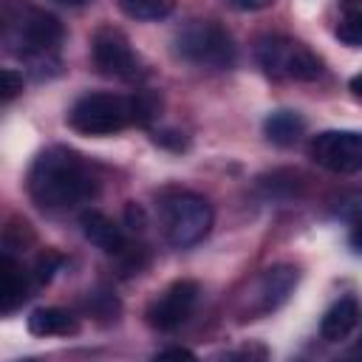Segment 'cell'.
Wrapping results in <instances>:
<instances>
[{"instance_id":"6da1fadb","label":"cell","mask_w":362,"mask_h":362,"mask_svg":"<svg viewBox=\"0 0 362 362\" xmlns=\"http://www.w3.org/2000/svg\"><path fill=\"white\" fill-rule=\"evenodd\" d=\"M99 192L96 170L68 147L42 150L28 170V195L45 212H62Z\"/></svg>"},{"instance_id":"7a4b0ae2","label":"cell","mask_w":362,"mask_h":362,"mask_svg":"<svg viewBox=\"0 0 362 362\" xmlns=\"http://www.w3.org/2000/svg\"><path fill=\"white\" fill-rule=\"evenodd\" d=\"M62 23L40 8H25L20 23L8 28V45L20 54L28 68L42 76L45 68H59V42H62Z\"/></svg>"},{"instance_id":"3957f363","label":"cell","mask_w":362,"mask_h":362,"mask_svg":"<svg viewBox=\"0 0 362 362\" xmlns=\"http://www.w3.org/2000/svg\"><path fill=\"white\" fill-rule=\"evenodd\" d=\"M158 218L167 243L175 249H187L209 235L215 215L204 195L189 189H170L158 201Z\"/></svg>"},{"instance_id":"277c9868","label":"cell","mask_w":362,"mask_h":362,"mask_svg":"<svg viewBox=\"0 0 362 362\" xmlns=\"http://www.w3.org/2000/svg\"><path fill=\"white\" fill-rule=\"evenodd\" d=\"M255 57L260 68L274 79H294V82H314L322 74V59L300 40L272 34L260 37L255 45Z\"/></svg>"},{"instance_id":"5b68a950","label":"cell","mask_w":362,"mask_h":362,"mask_svg":"<svg viewBox=\"0 0 362 362\" xmlns=\"http://www.w3.org/2000/svg\"><path fill=\"white\" fill-rule=\"evenodd\" d=\"M68 124L82 136H113L133 122L130 96L119 93H85L68 110Z\"/></svg>"},{"instance_id":"8992f818","label":"cell","mask_w":362,"mask_h":362,"mask_svg":"<svg viewBox=\"0 0 362 362\" xmlns=\"http://www.w3.org/2000/svg\"><path fill=\"white\" fill-rule=\"evenodd\" d=\"M175 54L192 65L204 68H232L235 42L229 31L212 20H192L175 37Z\"/></svg>"},{"instance_id":"52a82bcc","label":"cell","mask_w":362,"mask_h":362,"mask_svg":"<svg viewBox=\"0 0 362 362\" xmlns=\"http://www.w3.org/2000/svg\"><path fill=\"white\" fill-rule=\"evenodd\" d=\"M90 54H93V65L105 76L124 79V82H139L147 74L139 54L130 45V40L124 37V31H119L113 25L96 28V34L90 40Z\"/></svg>"},{"instance_id":"ba28073f","label":"cell","mask_w":362,"mask_h":362,"mask_svg":"<svg viewBox=\"0 0 362 362\" xmlns=\"http://www.w3.org/2000/svg\"><path fill=\"white\" fill-rule=\"evenodd\" d=\"M308 156L317 167L328 173H356L362 170V133L356 130H322L311 139Z\"/></svg>"},{"instance_id":"9c48e42d","label":"cell","mask_w":362,"mask_h":362,"mask_svg":"<svg viewBox=\"0 0 362 362\" xmlns=\"http://www.w3.org/2000/svg\"><path fill=\"white\" fill-rule=\"evenodd\" d=\"M201 286L195 280H175L147 308V322L156 331H175L195 308Z\"/></svg>"},{"instance_id":"30bf717a","label":"cell","mask_w":362,"mask_h":362,"mask_svg":"<svg viewBox=\"0 0 362 362\" xmlns=\"http://www.w3.org/2000/svg\"><path fill=\"white\" fill-rule=\"evenodd\" d=\"M297 280H300L297 266H288V263L269 266V269L263 272V277L257 280V288H255V311H257V314L277 311V308L294 294Z\"/></svg>"},{"instance_id":"8fae6325","label":"cell","mask_w":362,"mask_h":362,"mask_svg":"<svg viewBox=\"0 0 362 362\" xmlns=\"http://www.w3.org/2000/svg\"><path fill=\"white\" fill-rule=\"evenodd\" d=\"M79 223H82V235H85L93 246H99L102 252H107V255H122V252L127 249V238H124L122 226H119L116 221H110L105 212H99V209H85V212L79 215Z\"/></svg>"},{"instance_id":"7c38bea8","label":"cell","mask_w":362,"mask_h":362,"mask_svg":"<svg viewBox=\"0 0 362 362\" xmlns=\"http://www.w3.org/2000/svg\"><path fill=\"white\" fill-rule=\"evenodd\" d=\"M31 283L37 286L34 274L25 272L11 257V252H3V260H0V303H3V314H11L31 294Z\"/></svg>"},{"instance_id":"4fadbf2b","label":"cell","mask_w":362,"mask_h":362,"mask_svg":"<svg viewBox=\"0 0 362 362\" xmlns=\"http://www.w3.org/2000/svg\"><path fill=\"white\" fill-rule=\"evenodd\" d=\"M359 322V303L354 297H339L325 314H322V322H320V334L325 342H339L345 339Z\"/></svg>"},{"instance_id":"5bb4252c","label":"cell","mask_w":362,"mask_h":362,"mask_svg":"<svg viewBox=\"0 0 362 362\" xmlns=\"http://www.w3.org/2000/svg\"><path fill=\"white\" fill-rule=\"evenodd\" d=\"M76 328H79L76 317L68 314L65 308H57V305L37 308L28 317V331L34 337H68V334H76Z\"/></svg>"},{"instance_id":"9a60e30c","label":"cell","mask_w":362,"mask_h":362,"mask_svg":"<svg viewBox=\"0 0 362 362\" xmlns=\"http://www.w3.org/2000/svg\"><path fill=\"white\" fill-rule=\"evenodd\" d=\"M263 133H266L269 141H274L280 147H288L305 133V119L297 110H274V113L266 116Z\"/></svg>"},{"instance_id":"2e32d148","label":"cell","mask_w":362,"mask_h":362,"mask_svg":"<svg viewBox=\"0 0 362 362\" xmlns=\"http://www.w3.org/2000/svg\"><path fill=\"white\" fill-rule=\"evenodd\" d=\"M337 37L339 42L359 48L362 45V0H345L339 20H337Z\"/></svg>"},{"instance_id":"e0dca14e","label":"cell","mask_w":362,"mask_h":362,"mask_svg":"<svg viewBox=\"0 0 362 362\" xmlns=\"http://www.w3.org/2000/svg\"><path fill=\"white\" fill-rule=\"evenodd\" d=\"M122 11L133 20H161L173 11V0H119Z\"/></svg>"},{"instance_id":"ac0fdd59","label":"cell","mask_w":362,"mask_h":362,"mask_svg":"<svg viewBox=\"0 0 362 362\" xmlns=\"http://www.w3.org/2000/svg\"><path fill=\"white\" fill-rule=\"evenodd\" d=\"M62 263H65V257H62L59 252H54V249H45V252H40V255H37V260H34V266H31V274H34L37 286H45V283H51L54 272H57Z\"/></svg>"},{"instance_id":"d6986e66","label":"cell","mask_w":362,"mask_h":362,"mask_svg":"<svg viewBox=\"0 0 362 362\" xmlns=\"http://www.w3.org/2000/svg\"><path fill=\"white\" fill-rule=\"evenodd\" d=\"M0 82H3V102H11L20 90H23V74L14 71V68H3L0 71Z\"/></svg>"},{"instance_id":"ffe728a7","label":"cell","mask_w":362,"mask_h":362,"mask_svg":"<svg viewBox=\"0 0 362 362\" xmlns=\"http://www.w3.org/2000/svg\"><path fill=\"white\" fill-rule=\"evenodd\" d=\"M124 218H127V226L133 229V232H139V229H144V209L139 206V204H127L124 206Z\"/></svg>"},{"instance_id":"44dd1931","label":"cell","mask_w":362,"mask_h":362,"mask_svg":"<svg viewBox=\"0 0 362 362\" xmlns=\"http://www.w3.org/2000/svg\"><path fill=\"white\" fill-rule=\"evenodd\" d=\"M235 8H240V11H260V8H266V6H272L274 0H229Z\"/></svg>"},{"instance_id":"7402d4cb","label":"cell","mask_w":362,"mask_h":362,"mask_svg":"<svg viewBox=\"0 0 362 362\" xmlns=\"http://www.w3.org/2000/svg\"><path fill=\"white\" fill-rule=\"evenodd\" d=\"M158 359H195V354L187 348H164L158 351Z\"/></svg>"},{"instance_id":"603a6c76","label":"cell","mask_w":362,"mask_h":362,"mask_svg":"<svg viewBox=\"0 0 362 362\" xmlns=\"http://www.w3.org/2000/svg\"><path fill=\"white\" fill-rule=\"evenodd\" d=\"M348 243H351L356 252H362V218L354 221V229H351V235H348Z\"/></svg>"},{"instance_id":"cb8c5ba5","label":"cell","mask_w":362,"mask_h":362,"mask_svg":"<svg viewBox=\"0 0 362 362\" xmlns=\"http://www.w3.org/2000/svg\"><path fill=\"white\" fill-rule=\"evenodd\" d=\"M348 85H351V90H354L356 96H362V74H356V76H351V82H348Z\"/></svg>"},{"instance_id":"d4e9b609","label":"cell","mask_w":362,"mask_h":362,"mask_svg":"<svg viewBox=\"0 0 362 362\" xmlns=\"http://www.w3.org/2000/svg\"><path fill=\"white\" fill-rule=\"evenodd\" d=\"M59 3H85V0H59Z\"/></svg>"}]
</instances>
